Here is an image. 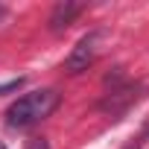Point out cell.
Wrapping results in <instances>:
<instances>
[{"mask_svg":"<svg viewBox=\"0 0 149 149\" xmlns=\"http://www.w3.org/2000/svg\"><path fill=\"white\" fill-rule=\"evenodd\" d=\"M79 12H82V3H73V0H64V3H58V6L53 9V15H50V29H53V32L67 29L73 21H76Z\"/></svg>","mask_w":149,"mask_h":149,"instance_id":"cell-3","label":"cell"},{"mask_svg":"<svg viewBox=\"0 0 149 149\" xmlns=\"http://www.w3.org/2000/svg\"><path fill=\"white\" fill-rule=\"evenodd\" d=\"M58 105V91L53 88H41V91H32V94H24L18 102H12L6 108V123L12 129H26L44 117H50Z\"/></svg>","mask_w":149,"mask_h":149,"instance_id":"cell-1","label":"cell"},{"mask_svg":"<svg viewBox=\"0 0 149 149\" xmlns=\"http://www.w3.org/2000/svg\"><path fill=\"white\" fill-rule=\"evenodd\" d=\"M132 100H137V91L134 88H126V91H114L105 102H102V111H111V114H120Z\"/></svg>","mask_w":149,"mask_h":149,"instance_id":"cell-4","label":"cell"},{"mask_svg":"<svg viewBox=\"0 0 149 149\" xmlns=\"http://www.w3.org/2000/svg\"><path fill=\"white\" fill-rule=\"evenodd\" d=\"M24 85V79H12V82H3L0 85V94H12V91H18Z\"/></svg>","mask_w":149,"mask_h":149,"instance_id":"cell-5","label":"cell"},{"mask_svg":"<svg viewBox=\"0 0 149 149\" xmlns=\"http://www.w3.org/2000/svg\"><path fill=\"white\" fill-rule=\"evenodd\" d=\"M29 149H50V143H47L44 137H35V140L29 143Z\"/></svg>","mask_w":149,"mask_h":149,"instance_id":"cell-6","label":"cell"},{"mask_svg":"<svg viewBox=\"0 0 149 149\" xmlns=\"http://www.w3.org/2000/svg\"><path fill=\"white\" fill-rule=\"evenodd\" d=\"M100 38L102 32H88L85 38H79V44L70 50V56L64 58V70L67 73H82L94 64L97 58V50H100Z\"/></svg>","mask_w":149,"mask_h":149,"instance_id":"cell-2","label":"cell"}]
</instances>
